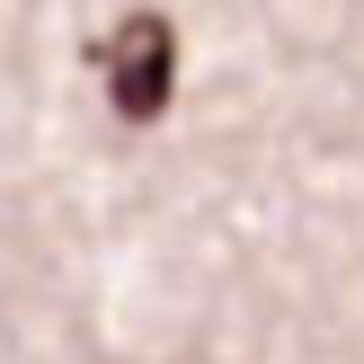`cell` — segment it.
Masks as SVG:
<instances>
[{
	"label": "cell",
	"mask_w": 364,
	"mask_h": 364,
	"mask_svg": "<svg viewBox=\"0 0 364 364\" xmlns=\"http://www.w3.org/2000/svg\"><path fill=\"white\" fill-rule=\"evenodd\" d=\"M98 71H107L116 116H124V124H151L160 107H169V71H178V36H169V18H151V9L116 18V36L98 45Z\"/></svg>",
	"instance_id": "obj_1"
}]
</instances>
